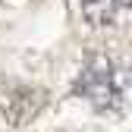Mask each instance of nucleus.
Segmentation results:
<instances>
[{
    "mask_svg": "<svg viewBox=\"0 0 132 132\" xmlns=\"http://www.w3.org/2000/svg\"><path fill=\"white\" fill-rule=\"evenodd\" d=\"M72 91L88 101L97 113H113L120 110L126 101V91H129V69L110 54L101 51H91L82 63V69L76 76V85Z\"/></svg>",
    "mask_w": 132,
    "mask_h": 132,
    "instance_id": "1",
    "label": "nucleus"
},
{
    "mask_svg": "<svg viewBox=\"0 0 132 132\" xmlns=\"http://www.w3.org/2000/svg\"><path fill=\"white\" fill-rule=\"evenodd\" d=\"M44 107V94L38 88H28V85H6L0 88V110L13 126H22L28 120L38 117V110Z\"/></svg>",
    "mask_w": 132,
    "mask_h": 132,
    "instance_id": "2",
    "label": "nucleus"
},
{
    "mask_svg": "<svg viewBox=\"0 0 132 132\" xmlns=\"http://www.w3.org/2000/svg\"><path fill=\"white\" fill-rule=\"evenodd\" d=\"M79 10L82 16L91 22V25H113L117 19L132 10V0H79Z\"/></svg>",
    "mask_w": 132,
    "mask_h": 132,
    "instance_id": "3",
    "label": "nucleus"
}]
</instances>
